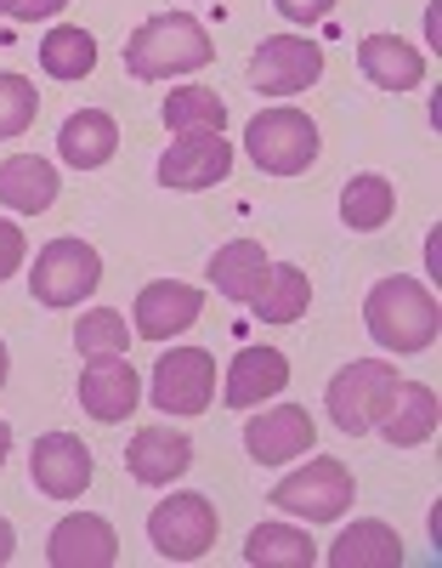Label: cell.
I'll return each instance as SVG.
<instances>
[{
    "instance_id": "obj_12",
    "label": "cell",
    "mask_w": 442,
    "mask_h": 568,
    "mask_svg": "<svg viewBox=\"0 0 442 568\" xmlns=\"http://www.w3.org/2000/svg\"><path fill=\"white\" fill-rule=\"evenodd\" d=\"M199 313H205V291L176 284V278H154V284H142V296H136V336L142 342H171Z\"/></svg>"
},
{
    "instance_id": "obj_2",
    "label": "cell",
    "mask_w": 442,
    "mask_h": 568,
    "mask_svg": "<svg viewBox=\"0 0 442 568\" xmlns=\"http://www.w3.org/2000/svg\"><path fill=\"white\" fill-rule=\"evenodd\" d=\"M363 318H369V336L380 342V347H391V353H420V347H431L436 342V296L425 291L420 278H409V273H391V278H380L374 291H369V302H363Z\"/></svg>"
},
{
    "instance_id": "obj_1",
    "label": "cell",
    "mask_w": 442,
    "mask_h": 568,
    "mask_svg": "<svg viewBox=\"0 0 442 568\" xmlns=\"http://www.w3.org/2000/svg\"><path fill=\"white\" fill-rule=\"evenodd\" d=\"M216 58V45L205 34L199 18H187V12H160V18H147L131 45H125V69L136 80H171V74H193V69H205Z\"/></svg>"
},
{
    "instance_id": "obj_4",
    "label": "cell",
    "mask_w": 442,
    "mask_h": 568,
    "mask_svg": "<svg viewBox=\"0 0 442 568\" xmlns=\"http://www.w3.org/2000/svg\"><path fill=\"white\" fill-rule=\"evenodd\" d=\"M398 382H403V375L391 369V364H369V358H363V364H347V369L329 382V398H323V404H329V420L340 426V433L363 438L369 426L386 415Z\"/></svg>"
},
{
    "instance_id": "obj_15",
    "label": "cell",
    "mask_w": 442,
    "mask_h": 568,
    "mask_svg": "<svg viewBox=\"0 0 442 568\" xmlns=\"http://www.w3.org/2000/svg\"><path fill=\"white\" fill-rule=\"evenodd\" d=\"M136 398H142V382H136V369L120 353L114 358H91L80 369V404H85V415H96L103 426L125 420L136 409Z\"/></svg>"
},
{
    "instance_id": "obj_35",
    "label": "cell",
    "mask_w": 442,
    "mask_h": 568,
    "mask_svg": "<svg viewBox=\"0 0 442 568\" xmlns=\"http://www.w3.org/2000/svg\"><path fill=\"white\" fill-rule=\"evenodd\" d=\"M7 449H12V426L0 420V460H7Z\"/></svg>"
},
{
    "instance_id": "obj_13",
    "label": "cell",
    "mask_w": 442,
    "mask_h": 568,
    "mask_svg": "<svg viewBox=\"0 0 442 568\" xmlns=\"http://www.w3.org/2000/svg\"><path fill=\"white\" fill-rule=\"evenodd\" d=\"M312 438H318L312 433V415L301 404L267 409V415H256L250 426H244V449H250V460H261V466H284L295 455H307Z\"/></svg>"
},
{
    "instance_id": "obj_11",
    "label": "cell",
    "mask_w": 442,
    "mask_h": 568,
    "mask_svg": "<svg viewBox=\"0 0 442 568\" xmlns=\"http://www.w3.org/2000/svg\"><path fill=\"white\" fill-rule=\"evenodd\" d=\"M29 471H34V489L52 495V500H80L96 478V460L91 449L74 438V433H45L29 455Z\"/></svg>"
},
{
    "instance_id": "obj_33",
    "label": "cell",
    "mask_w": 442,
    "mask_h": 568,
    "mask_svg": "<svg viewBox=\"0 0 442 568\" xmlns=\"http://www.w3.org/2000/svg\"><path fill=\"white\" fill-rule=\"evenodd\" d=\"M69 7V0H18L12 7V18H23V23H40V18H58Z\"/></svg>"
},
{
    "instance_id": "obj_6",
    "label": "cell",
    "mask_w": 442,
    "mask_h": 568,
    "mask_svg": "<svg viewBox=\"0 0 442 568\" xmlns=\"http://www.w3.org/2000/svg\"><path fill=\"white\" fill-rule=\"evenodd\" d=\"M147 540L165 562H199L216 546V506L205 495H171L147 517Z\"/></svg>"
},
{
    "instance_id": "obj_14",
    "label": "cell",
    "mask_w": 442,
    "mask_h": 568,
    "mask_svg": "<svg viewBox=\"0 0 442 568\" xmlns=\"http://www.w3.org/2000/svg\"><path fill=\"white\" fill-rule=\"evenodd\" d=\"M58 568H114L120 562V535L91 511H69L52 529V546H45Z\"/></svg>"
},
{
    "instance_id": "obj_21",
    "label": "cell",
    "mask_w": 442,
    "mask_h": 568,
    "mask_svg": "<svg viewBox=\"0 0 442 568\" xmlns=\"http://www.w3.org/2000/svg\"><path fill=\"white\" fill-rule=\"evenodd\" d=\"M374 426L386 433V444H398V449L425 444L436 433V393L420 387V382H398V393H391V404H386V415Z\"/></svg>"
},
{
    "instance_id": "obj_18",
    "label": "cell",
    "mask_w": 442,
    "mask_h": 568,
    "mask_svg": "<svg viewBox=\"0 0 442 568\" xmlns=\"http://www.w3.org/2000/svg\"><path fill=\"white\" fill-rule=\"evenodd\" d=\"M114 149H120V125H114V114H103V109H80V114H69L63 131H58V154H63L74 171L109 165Z\"/></svg>"
},
{
    "instance_id": "obj_31",
    "label": "cell",
    "mask_w": 442,
    "mask_h": 568,
    "mask_svg": "<svg viewBox=\"0 0 442 568\" xmlns=\"http://www.w3.org/2000/svg\"><path fill=\"white\" fill-rule=\"evenodd\" d=\"M23 267V227L0 222V278H12Z\"/></svg>"
},
{
    "instance_id": "obj_22",
    "label": "cell",
    "mask_w": 442,
    "mask_h": 568,
    "mask_svg": "<svg viewBox=\"0 0 442 568\" xmlns=\"http://www.w3.org/2000/svg\"><path fill=\"white\" fill-rule=\"evenodd\" d=\"M267 251L256 245V240H233V245H222L216 256H210V284L227 296V302H250L256 291H261V278H267Z\"/></svg>"
},
{
    "instance_id": "obj_24",
    "label": "cell",
    "mask_w": 442,
    "mask_h": 568,
    "mask_svg": "<svg viewBox=\"0 0 442 568\" xmlns=\"http://www.w3.org/2000/svg\"><path fill=\"white\" fill-rule=\"evenodd\" d=\"M329 562L335 568H403V540L369 517V524H352L347 535L335 540Z\"/></svg>"
},
{
    "instance_id": "obj_34",
    "label": "cell",
    "mask_w": 442,
    "mask_h": 568,
    "mask_svg": "<svg viewBox=\"0 0 442 568\" xmlns=\"http://www.w3.org/2000/svg\"><path fill=\"white\" fill-rule=\"evenodd\" d=\"M12 551H18V535H12V524H7V517H0V568L12 562Z\"/></svg>"
},
{
    "instance_id": "obj_29",
    "label": "cell",
    "mask_w": 442,
    "mask_h": 568,
    "mask_svg": "<svg viewBox=\"0 0 442 568\" xmlns=\"http://www.w3.org/2000/svg\"><path fill=\"white\" fill-rule=\"evenodd\" d=\"M74 347H80L85 358H114V353H125V347H131V324H125V313H114V307H91L85 318H74Z\"/></svg>"
},
{
    "instance_id": "obj_37",
    "label": "cell",
    "mask_w": 442,
    "mask_h": 568,
    "mask_svg": "<svg viewBox=\"0 0 442 568\" xmlns=\"http://www.w3.org/2000/svg\"><path fill=\"white\" fill-rule=\"evenodd\" d=\"M12 7H18V0H0V12H7V18H12Z\"/></svg>"
},
{
    "instance_id": "obj_25",
    "label": "cell",
    "mask_w": 442,
    "mask_h": 568,
    "mask_svg": "<svg viewBox=\"0 0 442 568\" xmlns=\"http://www.w3.org/2000/svg\"><path fill=\"white\" fill-rule=\"evenodd\" d=\"M391 211H398V194H391V182L374 176V171H358V176L347 182V194H340V222L358 227V233L386 227Z\"/></svg>"
},
{
    "instance_id": "obj_3",
    "label": "cell",
    "mask_w": 442,
    "mask_h": 568,
    "mask_svg": "<svg viewBox=\"0 0 442 568\" xmlns=\"http://www.w3.org/2000/svg\"><path fill=\"white\" fill-rule=\"evenodd\" d=\"M244 149H250V160L267 176H301L318 160L323 136H318L312 114H301V109H261L250 120V131H244Z\"/></svg>"
},
{
    "instance_id": "obj_19",
    "label": "cell",
    "mask_w": 442,
    "mask_h": 568,
    "mask_svg": "<svg viewBox=\"0 0 442 568\" xmlns=\"http://www.w3.org/2000/svg\"><path fill=\"white\" fill-rule=\"evenodd\" d=\"M58 187H63L58 165L40 160V154H12L7 165H0V205H12L23 216H40L58 200Z\"/></svg>"
},
{
    "instance_id": "obj_30",
    "label": "cell",
    "mask_w": 442,
    "mask_h": 568,
    "mask_svg": "<svg viewBox=\"0 0 442 568\" xmlns=\"http://www.w3.org/2000/svg\"><path fill=\"white\" fill-rule=\"evenodd\" d=\"M40 109V91L23 74H0V136H23L34 125Z\"/></svg>"
},
{
    "instance_id": "obj_9",
    "label": "cell",
    "mask_w": 442,
    "mask_h": 568,
    "mask_svg": "<svg viewBox=\"0 0 442 568\" xmlns=\"http://www.w3.org/2000/svg\"><path fill=\"white\" fill-rule=\"evenodd\" d=\"M233 171V142L222 131H187L160 154V182L176 194H199V187L227 182Z\"/></svg>"
},
{
    "instance_id": "obj_32",
    "label": "cell",
    "mask_w": 442,
    "mask_h": 568,
    "mask_svg": "<svg viewBox=\"0 0 442 568\" xmlns=\"http://www.w3.org/2000/svg\"><path fill=\"white\" fill-rule=\"evenodd\" d=\"M278 12H284L289 23H318V18L335 12V0H278Z\"/></svg>"
},
{
    "instance_id": "obj_27",
    "label": "cell",
    "mask_w": 442,
    "mask_h": 568,
    "mask_svg": "<svg viewBox=\"0 0 442 568\" xmlns=\"http://www.w3.org/2000/svg\"><path fill=\"white\" fill-rule=\"evenodd\" d=\"M40 69L52 74V80H85V74L96 69V40H91V29H74V23L52 29V34H45V45H40Z\"/></svg>"
},
{
    "instance_id": "obj_16",
    "label": "cell",
    "mask_w": 442,
    "mask_h": 568,
    "mask_svg": "<svg viewBox=\"0 0 442 568\" xmlns=\"http://www.w3.org/2000/svg\"><path fill=\"white\" fill-rule=\"evenodd\" d=\"M193 466V444L176 433V426H142V433L125 444V471L136 484H176Z\"/></svg>"
},
{
    "instance_id": "obj_20",
    "label": "cell",
    "mask_w": 442,
    "mask_h": 568,
    "mask_svg": "<svg viewBox=\"0 0 442 568\" xmlns=\"http://www.w3.org/2000/svg\"><path fill=\"white\" fill-rule=\"evenodd\" d=\"M358 69L380 85V91H414L425 80V58L403 34H369L358 45Z\"/></svg>"
},
{
    "instance_id": "obj_36",
    "label": "cell",
    "mask_w": 442,
    "mask_h": 568,
    "mask_svg": "<svg viewBox=\"0 0 442 568\" xmlns=\"http://www.w3.org/2000/svg\"><path fill=\"white\" fill-rule=\"evenodd\" d=\"M7 369H12V364H7V347H0V387H7Z\"/></svg>"
},
{
    "instance_id": "obj_26",
    "label": "cell",
    "mask_w": 442,
    "mask_h": 568,
    "mask_svg": "<svg viewBox=\"0 0 442 568\" xmlns=\"http://www.w3.org/2000/svg\"><path fill=\"white\" fill-rule=\"evenodd\" d=\"M256 568H312L318 562V546L301 535V529H284V524H261L250 529V546H244Z\"/></svg>"
},
{
    "instance_id": "obj_5",
    "label": "cell",
    "mask_w": 442,
    "mask_h": 568,
    "mask_svg": "<svg viewBox=\"0 0 442 568\" xmlns=\"http://www.w3.org/2000/svg\"><path fill=\"white\" fill-rule=\"evenodd\" d=\"M96 278H103V256H96L85 240H52L34 256L29 291H34L40 307H74L96 291Z\"/></svg>"
},
{
    "instance_id": "obj_28",
    "label": "cell",
    "mask_w": 442,
    "mask_h": 568,
    "mask_svg": "<svg viewBox=\"0 0 442 568\" xmlns=\"http://www.w3.org/2000/svg\"><path fill=\"white\" fill-rule=\"evenodd\" d=\"M160 114H165V125H171L176 136H187V131H222V125H227V103L216 98L210 85H182V91H171Z\"/></svg>"
},
{
    "instance_id": "obj_23",
    "label": "cell",
    "mask_w": 442,
    "mask_h": 568,
    "mask_svg": "<svg viewBox=\"0 0 442 568\" xmlns=\"http://www.w3.org/2000/svg\"><path fill=\"white\" fill-rule=\"evenodd\" d=\"M307 302H312V284H307V273H301V267H289V262L267 267L261 291L250 296V307H256V318H261V324H295V318L307 313Z\"/></svg>"
},
{
    "instance_id": "obj_8",
    "label": "cell",
    "mask_w": 442,
    "mask_h": 568,
    "mask_svg": "<svg viewBox=\"0 0 442 568\" xmlns=\"http://www.w3.org/2000/svg\"><path fill=\"white\" fill-rule=\"evenodd\" d=\"M216 398V358L205 347H176L154 364V404L165 415H205Z\"/></svg>"
},
{
    "instance_id": "obj_10",
    "label": "cell",
    "mask_w": 442,
    "mask_h": 568,
    "mask_svg": "<svg viewBox=\"0 0 442 568\" xmlns=\"http://www.w3.org/2000/svg\"><path fill=\"white\" fill-rule=\"evenodd\" d=\"M318 74H323V52L301 34H273L250 58V85L267 91V98H295V91L318 85Z\"/></svg>"
},
{
    "instance_id": "obj_17",
    "label": "cell",
    "mask_w": 442,
    "mask_h": 568,
    "mask_svg": "<svg viewBox=\"0 0 442 568\" xmlns=\"http://www.w3.org/2000/svg\"><path fill=\"white\" fill-rule=\"evenodd\" d=\"M289 387V358L273 347H244L227 369V409H256Z\"/></svg>"
},
{
    "instance_id": "obj_7",
    "label": "cell",
    "mask_w": 442,
    "mask_h": 568,
    "mask_svg": "<svg viewBox=\"0 0 442 568\" xmlns=\"http://www.w3.org/2000/svg\"><path fill=\"white\" fill-rule=\"evenodd\" d=\"M273 506H284L295 517H312V524H329V517H340L352 506V471L335 455H318L273 489Z\"/></svg>"
}]
</instances>
